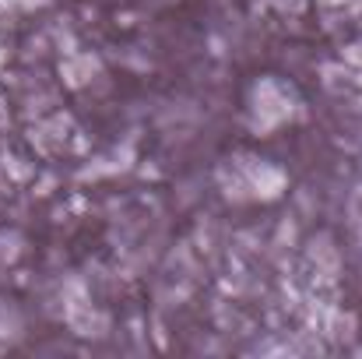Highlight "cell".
<instances>
[{
    "label": "cell",
    "instance_id": "obj_2",
    "mask_svg": "<svg viewBox=\"0 0 362 359\" xmlns=\"http://www.w3.org/2000/svg\"><path fill=\"white\" fill-rule=\"evenodd\" d=\"M246 180H250L253 194L264 198V201L278 198L281 187H285V173L274 169V166H267V162H253V166H246Z\"/></svg>",
    "mask_w": 362,
    "mask_h": 359
},
{
    "label": "cell",
    "instance_id": "obj_5",
    "mask_svg": "<svg viewBox=\"0 0 362 359\" xmlns=\"http://www.w3.org/2000/svg\"><path fill=\"white\" fill-rule=\"evenodd\" d=\"M18 335H21V317H18V310L0 300V349L11 346Z\"/></svg>",
    "mask_w": 362,
    "mask_h": 359
},
{
    "label": "cell",
    "instance_id": "obj_6",
    "mask_svg": "<svg viewBox=\"0 0 362 359\" xmlns=\"http://www.w3.org/2000/svg\"><path fill=\"white\" fill-rule=\"evenodd\" d=\"M345 57H349L352 64H362V42H356V46H349V50H345Z\"/></svg>",
    "mask_w": 362,
    "mask_h": 359
},
{
    "label": "cell",
    "instance_id": "obj_4",
    "mask_svg": "<svg viewBox=\"0 0 362 359\" xmlns=\"http://www.w3.org/2000/svg\"><path fill=\"white\" fill-rule=\"evenodd\" d=\"M21 250H25V237L18 229H4L0 233V268H11L21 257Z\"/></svg>",
    "mask_w": 362,
    "mask_h": 359
},
{
    "label": "cell",
    "instance_id": "obj_1",
    "mask_svg": "<svg viewBox=\"0 0 362 359\" xmlns=\"http://www.w3.org/2000/svg\"><path fill=\"white\" fill-rule=\"evenodd\" d=\"M250 103H253V127H257V130H271V127H278L281 120L288 117V110H292L285 89H281L274 78L257 81Z\"/></svg>",
    "mask_w": 362,
    "mask_h": 359
},
{
    "label": "cell",
    "instance_id": "obj_7",
    "mask_svg": "<svg viewBox=\"0 0 362 359\" xmlns=\"http://www.w3.org/2000/svg\"><path fill=\"white\" fill-rule=\"evenodd\" d=\"M4 11H7V0H0V14H4Z\"/></svg>",
    "mask_w": 362,
    "mask_h": 359
},
{
    "label": "cell",
    "instance_id": "obj_3",
    "mask_svg": "<svg viewBox=\"0 0 362 359\" xmlns=\"http://www.w3.org/2000/svg\"><path fill=\"white\" fill-rule=\"evenodd\" d=\"M99 71V60L92 53H71L64 64H60V74H64V85L67 89H81L88 85V78Z\"/></svg>",
    "mask_w": 362,
    "mask_h": 359
}]
</instances>
